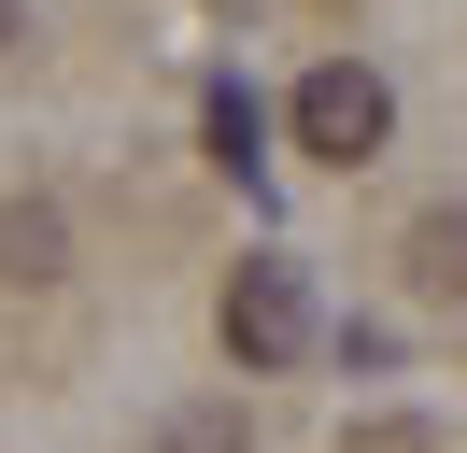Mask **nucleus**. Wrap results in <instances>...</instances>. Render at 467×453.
<instances>
[{
  "instance_id": "obj_1",
  "label": "nucleus",
  "mask_w": 467,
  "mask_h": 453,
  "mask_svg": "<svg viewBox=\"0 0 467 453\" xmlns=\"http://www.w3.org/2000/svg\"><path fill=\"white\" fill-rule=\"evenodd\" d=\"M213 326H227L241 368H284V354H312V283H297L284 255H241L227 298H213Z\"/></svg>"
},
{
  "instance_id": "obj_2",
  "label": "nucleus",
  "mask_w": 467,
  "mask_h": 453,
  "mask_svg": "<svg viewBox=\"0 0 467 453\" xmlns=\"http://www.w3.org/2000/svg\"><path fill=\"white\" fill-rule=\"evenodd\" d=\"M382 128H397V100H382V71H368V57H326V71L297 85V156L354 170V156H382Z\"/></svg>"
},
{
  "instance_id": "obj_3",
  "label": "nucleus",
  "mask_w": 467,
  "mask_h": 453,
  "mask_svg": "<svg viewBox=\"0 0 467 453\" xmlns=\"http://www.w3.org/2000/svg\"><path fill=\"white\" fill-rule=\"evenodd\" d=\"M71 269V213L57 198H15V213H0V283H57Z\"/></svg>"
},
{
  "instance_id": "obj_4",
  "label": "nucleus",
  "mask_w": 467,
  "mask_h": 453,
  "mask_svg": "<svg viewBox=\"0 0 467 453\" xmlns=\"http://www.w3.org/2000/svg\"><path fill=\"white\" fill-rule=\"evenodd\" d=\"M410 283H425V298H467V198L410 213Z\"/></svg>"
},
{
  "instance_id": "obj_5",
  "label": "nucleus",
  "mask_w": 467,
  "mask_h": 453,
  "mask_svg": "<svg viewBox=\"0 0 467 453\" xmlns=\"http://www.w3.org/2000/svg\"><path fill=\"white\" fill-rule=\"evenodd\" d=\"M199 128H213V156H255V142H269V113H255V85H213V113H199Z\"/></svg>"
},
{
  "instance_id": "obj_6",
  "label": "nucleus",
  "mask_w": 467,
  "mask_h": 453,
  "mask_svg": "<svg viewBox=\"0 0 467 453\" xmlns=\"http://www.w3.org/2000/svg\"><path fill=\"white\" fill-rule=\"evenodd\" d=\"M156 453H241V411H184V425H171Z\"/></svg>"
},
{
  "instance_id": "obj_7",
  "label": "nucleus",
  "mask_w": 467,
  "mask_h": 453,
  "mask_svg": "<svg viewBox=\"0 0 467 453\" xmlns=\"http://www.w3.org/2000/svg\"><path fill=\"white\" fill-rule=\"evenodd\" d=\"M15 28H29V0H0V43H15Z\"/></svg>"
}]
</instances>
